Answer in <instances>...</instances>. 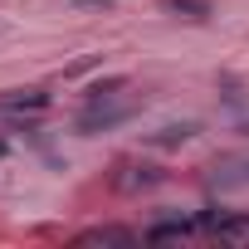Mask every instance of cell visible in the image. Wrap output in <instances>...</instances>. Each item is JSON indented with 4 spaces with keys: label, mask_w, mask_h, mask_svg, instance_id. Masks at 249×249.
Segmentation results:
<instances>
[{
    "label": "cell",
    "mask_w": 249,
    "mask_h": 249,
    "mask_svg": "<svg viewBox=\"0 0 249 249\" xmlns=\"http://www.w3.org/2000/svg\"><path fill=\"white\" fill-rule=\"evenodd\" d=\"M137 234L132 230H122V225H98V230H83L78 244H132Z\"/></svg>",
    "instance_id": "obj_10"
},
{
    "label": "cell",
    "mask_w": 249,
    "mask_h": 249,
    "mask_svg": "<svg viewBox=\"0 0 249 249\" xmlns=\"http://www.w3.org/2000/svg\"><path fill=\"white\" fill-rule=\"evenodd\" d=\"M98 64H103V54H83L78 64H69V69H64V78H78V73H88V69H98Z\"/></svg>",
    "instance_id": "obj_12"
},
{
    "label": "cell",
    "mask_w": 249,
    "mask_h": 249,
    "mask_svg": "<svg viewBox=\"0 0 249 249\" xmlns=\"http://www.w3.org/2000/svg\"><path fill=\"white\" fill-rule=\"evenodd\" d=\"M220 103H225L230 112H244V107H249V83H244L239 73H220Z\"/></svg>",
    "instance_id": "obj_9"
},
{
    "label": "cell",
    "mask_w": 249,
    "mask_h": 249,
    "mask_svg": "<svg viewBox=\"0 0 249 249\" xmlns=\"http://www.w3.org/2000/svg\"><path fill=\"white\" fill-rule=\"evenodd\" d=\"M200 225L196 220H181V215H166V220H152L147 230H142V239H191Z\"/></svg>",
    "instance_id": "obj_8"
},
{
    "label": "cell",
    "mask_w": 249,
    "mask_h": 249,
    "mask_svg": "<svg viewBox=\"0 0 249 249\" xmlns=\"http://www.w3.org/2000/svg\"><path fill=\"white\" fill-rule=\"evenodd\" d=\"M215 244H249V215H239V210H225L210 230H205Z\"/></svg>",
    "instance_id": "obj_5"
},
{
    "label": "cell",
    "mask_w": 249,
    "mask_h": 249,
    "mask_svg": "<svg viewBox=\"0 0 249 249\" xmlns=\"http://www.w3.org/2000/svg\"><path fill=\"white\" fill-rule=\"evenodd\" d=\"M191 137H200V122H196V117H181V122H166V127L147 132L142 142H147V147H157V152H176V147H186Z\"/></svg>",
    "instance_id": "obj_2"
},
{
    "label": "cell",
    "mask_w": 249,
    "mask_h": 249,
    "mask_svg": "<svg viewBox=\"0 0 249 249\" xmlns=\"http://www.w3.org/2000/svg\"><path fill=\"white\" fill-rule=\"evenodd\" d=\"M73 10H117V0H69Z\"/></svg>",
    "instance_id": "obj_13"
},
{
    "label": "cell",
    "mask_w": 249,
    "mask_h": 249,
    "mask_svg": "<svg viewBox=\"0 0 249 249\" xmlns=\"http://www.w3.org/2000/svg\"><path fill=\"white\" fill-rule=\"evenodd\" d=\"M215 191H239V186H249V161H239V157H225V161H215L210 166V176H205Z\"/></svg>",
    "instance_id": "obj_6"
},
{
    "label": "cell",
    "mask_w": 249,
    "mask_h": 249,
    "mask_svg": "<svg viewBox=\"0 0 249 249\" xmlns=\"http://www.w3.org/2000/svg\"><path fill=\"white\" fill-rule=\"evenodd\" d=\"M161 181H166V171L152 166V161H127V166H117V191H127V196L152 191V186H161Z\"/></svg>",
    "instance_id": "obj_3"
},
{
    "label": "cell",
    "mask_w": 249,
    "mask_h": 249,
    "mask_svg": "<svg viewBox=\"0 0 249 249\" xmlns=\"http://www.w3.org/2000/svg\"><path fill=\"white\" fill-rule=\"evenodd\" d=\"M157 5L166 15H176V20H191V25H205L215 15V0H157Z\"/></svg>",
    "instance_id": "obj_7"
},
{
    "label": "cell",
    "mask_w": 249,
    "mask_h": 249,
    "mask_svg": "<svg viewBox=\"0 0 249 249\" xmlns=\"http://www.w3.org/2000/svg\"><path fill=\"white\" fill-rule=\"evenodd\" d=\"M49 103H54L49 88H15V93L0 98V112H5V117H20V112H44Z\"/></svg>",
    "instance_id": "obj_4"
},
{
    "label": "cell",
    "mask_w": 249,
    "mask_h": 249,
    "mask_svg": "<svg viewBox=\"0 0 249 249\" xmlns=\"http://www.w3.org/2000/svg\"><path fill=\"white\" fill-rule=\"evenodd\" d=\"M122 88H127V73H107V78L88 83V103H107V98H117Z\"/></svg>",
    "instance_id": "obj_11"
},
{
    "label": "cell",
    "mask_w": 249,
    "mask_h": 249,
    "mask_svg": "<svg viewBox=\"0 0 249 249\" xmlns=\"http://www.w3.org/2000/svg\"><path fill=\"white\" fill-rule=\"evenodd\" d=\"M239 137H249V117H244V122H239Z\"/></svg>",
    "instance_id": "obj_14"
},
{
    "label": "cell",
    "mask_w": 249,
    "mask_h": 249,
    "mask_svg": "<svg viewBox=\"0 0 249 249\" xmlns=\"http://www.w3.org/2000/svg\"><path fill=\"white\" fill-rule=\"evenodd\" d=\"M137 117V103H83V112L73 117V132L78 137H103V132H117Z\"/></svg>",
    "instance_id": "obj_1"
}]
</instances>
